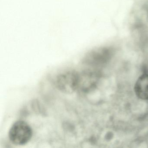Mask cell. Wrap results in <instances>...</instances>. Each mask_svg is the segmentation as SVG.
Returning <instances> with one entry per match:
<instances>
[{
  "instance_id": "obj_1",
  "label": "cell",
  "mask_w": 148,
  "mask_h": 148,
  "mask_svg": "<svg viewBox=\"0 0 148 148\" xmlns=\"http://www.w3.org/2000/svg\"><path fill=\"white\" fill-rule=\"evenodd\" d=\"M33 130L26 122L19 120L13 124L10 128L8 136L12 143L16 145H24L32 138Z\"/></svg>"
},
{
  "instance_id": "obj_2",
  "label": "cell",
  "mask_w": 148,
  "mask_h": 148,
  "mask_svg": "<svg viewBox=\"0 0 148 148\" xmlns=\"http://www.w3.org/2000/svg\"><path fill=\"white\" fill-rule=\"evenodd\" d=\"M78 84L79 73L73 70L63 72L55 79L56 87L66 94H71L77 90Z\"/></svg>"
},
{
  "instance_id": "obj_3",
  "label": "cell",
  "mask_w": 148,
  "mask_h": 148,
  "mask_svg": "<svg viewBox=\"0 0 148 148\" xmlns=\"http://www.w3.org/2000/svg\"><path fill=\"white\" fill-rule=\"evenodd\" d=\"M136 95L143 100H148V75L144 74L138 78L135 86Z\"/></svg>"
}]
</instances>
